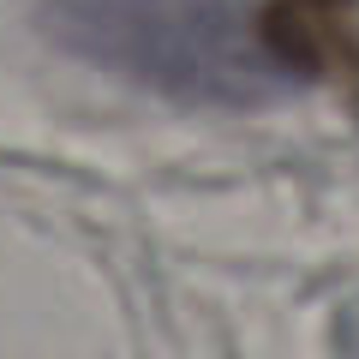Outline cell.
Instances as JSON below:
<instances>
[{"label": "cell", "mask_w": 359, "mask_h": 359, "mask_svg": "<svg viewBox=\"0 0 359 359\" xmlns=\"http://www.w3.org/2000/svg\"><path fill=\"white\" fill-rule=\"evenodd\" d=\"M257 36L294 72L323 78L359 108V0H264Z\"/></svg>", "instance_id": "cell-1"}]
</instances>
